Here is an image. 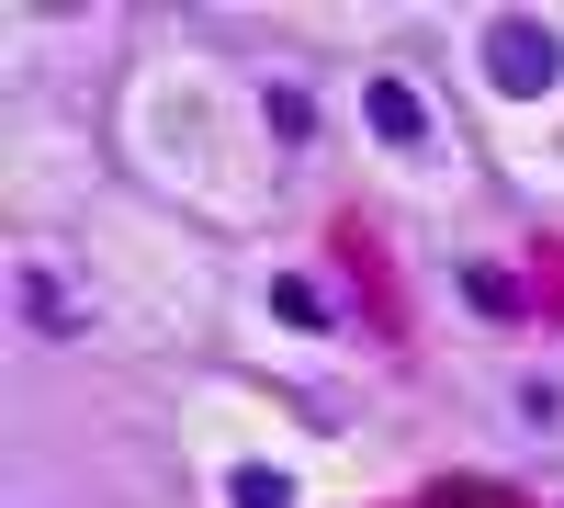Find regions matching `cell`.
Here are the masks:
<instances>
[{
    "mask_svg": "<svg viewBox=\"0 0 564 508\" xmlns=\"http://www.w3.org/2000/svg\"><path fill=\"white\" fill-rule=\"evenodd\" d=\"M497 68H508V90H531V79L553 68V45H542V34H520V23H497Z\"/></svg>",
    "mask_w": 564,
    "mask_h": 508,
    "instance_id": "1",
    "label": "cell"
}]
</instances>
